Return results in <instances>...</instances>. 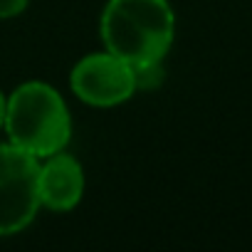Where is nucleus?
Returning a JSON list of instances; mask_svg holds the SVG:
<instances>
[{
	"label": "nucleus",
	"mask_w": 252,
	"mask_h": 252,
	"mask_svg": "<svg viewBox=\"0 0 252 252\" xmlns=\"http://www.w3.org/2000/svg\"><path fill=\"white\" fill-rule=\"evenodd\" d=\"M99 35L106 52L134 69L161 64L176 40V13L168 0H106Z\"/></svg>",
	"instance_id": "obj_1"
},
{
	"label": "nucleus",
	"mask_w": 252,
	"mask_h": 252,
	"mask_svg": "<svg viewBox=\"0 0 252 252\" xmlns=\"http://www.w3.org/2000/svg\"><path fill=\"white\" fill-rule=\"evenodd\" d=\"M3 131L35 158L64 151L72 141V114L64 96L47 82L30 79L8 94Z\"/></svg>",
	"instance_id": "obj_2"
},
{
	"label": "nucleus",
	"mask_w": 252,
	"mask_h": 252,
	"mask_svg": "<svg viewBox=\"0 0 252 252\" xmlns=\"http://www.w3.org/2000/svg\"><path fill=\"white\" fill-rule=\"evenodd\" d=\"M37 168L40 158L10 141L0 144V237L23 232L37 218Z\"/></svg>",
	"instance_id": "obj_3"
},
{
	"label": "nucleus",
	"mask_w": 252,
	"mask_h": 252,
	"mask_svg": "<svg viewBox=\"0 0 252 252\" xmlns=\"http://www.w3.org/2000/svg\"><path fill=\"white\" fill-rule=\"evenodd\" d=\"M69 89L82 104L94 109L119 106L139 92L134 67L106 50L89 52L72 67Z\"/></svg>",
	"instance_id": "obj_4"
},
{
	"label": "nucleus",
	"mask_w": 252,
	"mask_h": 252,
	"mask_svg": "<svg viewBox=\"0 0 252 252\" xmlns=\"http://www.w3.org/2000/svg\"><path fill=\"white\" fill-rule=\"evenodd\" d=\"M84 188H87L84 168L79 158L72 156L67 149L40 158L37 168L40 208H47L52 213H69L82 203Z\"/></svg>",
	"instance_id": "obj_5"
},
{
	"label": "nucleus",
	"mask_w": 252,
	"mask_h": 252,
	"mask_svg": "<svg viewBox=\"0 0 252 252\" xmlns=\"http://www.w3.org/2000/svg\"><path fill=\"white\" fill-rule=\"evenodd\" d=\"M30 5V0H0V20L20 18Z\"/></svg>",
	"instance_id": "obj_6"
},
{
	"label": "nucleus",
	"mask_w": 252,
	"mask_h": 252,
	"mask_svg": "<svg viewBox=\"0 0 252 252\" xmlns=\"http://www.w3.org/2000/svg\"><path fill=\"white\" fill-rule=\"evenodd\" d=\"M5 106H8V96L0 89V131H3V124H5Z\"/></svg>",
	"instance_id": "obj_7"
}]
</instances>
